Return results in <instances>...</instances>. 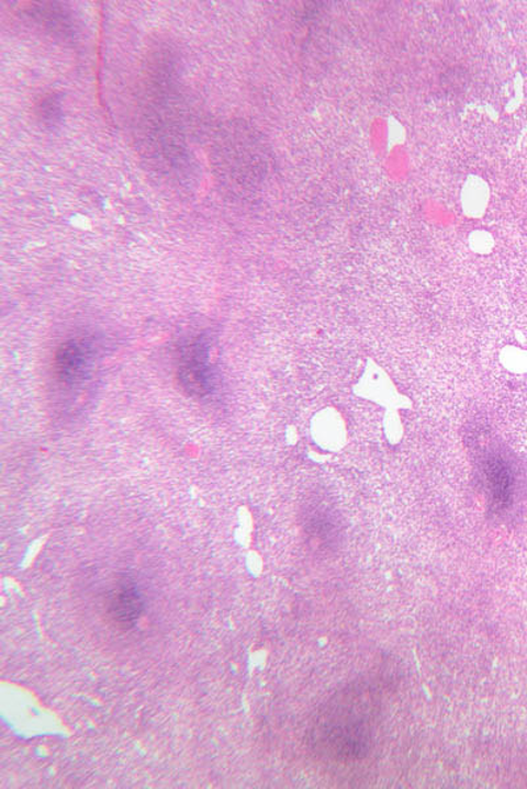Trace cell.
I'll return each mask as SVG.
<instances>
[{
  "mask_svg": "<svg viewBox=\"0 0 527 789\" xmlns=\"http://www.w3.org/2000/svg\"><path fill=\"white\" fill-rule=\"evenodd\" d=\"M38 121L45 125H55L61 121L63 103L57 94L44 95L35 108Z\"/></svg>",
  "mask_w": 527,
  "mask_h": 789,
  "instance_id": "ba28073f",
  "label": "cell"
},
{
  "mask_svg": "<svg viewBox=\"0 0 527 789\" xmlns=\"http://www.w3.org/2000/svg\"><path fill=\"white\" fill-rule=\"evenodd\" d=\"M177 376L191 396L208 397L214 393L216 374L211 362V342L206 335L187 338L177 351Z\"/></svg>",
  "mask_w": 527,
  "mask_h": 789,
  "instance_id": "7a4b0ae2",
  "label": "cell"
},
{
  "mask_svg": "<svg viewBox=\"0 0 527 789\" xmlns=\"http://www.w3.org/2000/svg\"><path fill=\"white\" fill-rule=\"evenodd\" d=\"M99 347L94 337H75L59 345L55 371L59 381L69 386L88 381L96 369Z\"/></svg>",
  "mask_w": 527,
  "mask_h": 789,
  "instance_id": "3957f363",
  "label": "cell"
},
{
  "mask_svg": "<svg viewBox=\"0 0 527 789\" xmlns=\"http://www.w3.org/2000/svg\"><path fill=\"white\" fill-rule=\"evenodd\" d=\"M23 15L31 19L33 23L42 26L51 36L61 40L64 43L76 42L78 37V25L72 12L63 3L43 2L29 3L23 7Z\"/></svg>",
  "mask_w": 527,
  "mask_h": 789,
  "instance_id": "8992f818",
  "label": "cell"
},
{
  "mask_svg": "<svg viewBox=\"0 0 527 789\" xmlns=\"http://www.w3.org/2000/svg\"><path fill=\"white\" fill-rule=\"evenodd\" d=\"M105 608L112 622L124 631L135 628L145 611V600L136 582L122 578L112 587Z\"/></svg>",
  "mask_w": 527,
  "mask_h": 789,
  "instance_id": "5b68a950",
  "label": "cell"
},
{
  "mask_svg": "<svg viewBox=\"0 0 527 789\" xmlns=\"http://www.w3.org/2000/svg\"><path fill=\"white\" fill-rule=\"evenodd\" d=\"M385 689L378 679L348 683L323 702L307 729L306 744L316 759L359 764L372 754L382 725Z\"/></svg>",
  "mask_w": 527,
  "mask_h": 789,
  "instance_id": "6da1fadb",
  "label": "cell"
},
{
  "mask_svg": "<svg viewBox=\"0 0 527 789\" xmlns=\"http://www.w3.org/2000/svg\"><path fill=\"white\" fill-rule=\"evenodd\" d=\"M480 470L491 508L496 512L509 508L517 486L511 461L500 453H487L480 462Z\"/></svg>",
  "mask_w": 527,
  "mask_h": 789,
  "instance_id": "277c9868",
  "label": "cell"
},
{
  "mask_svg": "<svg viewBox=\"0 0 527 789\" xmlns=\"http://www.w3.org/2000/svg\"><path fill=\"white\" fill-rule=\"evenodd\" d=\"M339 520L332 514V509L321 506L307 517L306 532L316 546L332 549L339 537Z\"/></svg>",
  "mask_w": 527,
  "mask_h": 789,
  "instance_id": "52a82bcc",
  "label": "cell"
}]
</instances>
